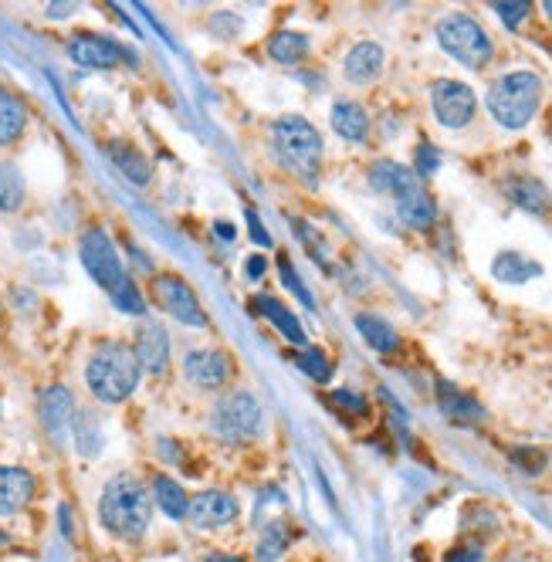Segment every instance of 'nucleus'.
<instances>
[{"label": "nucleus", "mask_w": 552, "mask_h": 562, "mask_svg": "<svg viewBox=\"0 0 552 562\" xmlns=\"http://www.w3.org/2000/svg\"><path fill=\"white\" fill-rule=\"evenodd\" d=\"M492 11L502 17V24L508 30H515L518 24H523L529 14H532V4H526V0H515V4H492Z\"/></svg>", "instance_id": "36"}, {"label": "nucleus", "mask_w": 552, "mask_h": 562, "mask_svg": "<svg viewBox=\"0 0 552 562\" xmlns=\"http://www.w3.org/2000/svg\"><path fill=\"white\" fill-rule=\"evenodd\" d=\"M505 197L523 207L526 213H536V217H545L552 210V194L549 186L536 176H508L505 180Z\"/></svg>", "instance_id": "17"}, {"label": "nucleus", "mask_w": 552, "mask_h": 562, "mask_svg": "<svg viewBox=\"0 0 552 562\" xmlns=\"http://www.w3.org/2000/svg\"><path fill=\"white\" fill-rule=\"evenodd\" d=\"M295 363H298V369H302L312 383H329V380H332V363H329V356L319 353V350H302V353L295 356Z\"/></svg>", "instance_id": "33"}, {"label": "nucleus", "mask_w": 552, "mask_h": 562, "mask_svg": "<svg viewBox=\"0 0 552 562\" xmlns=\"http://www.w3.org/2000/svg\"><path fill=\"white\" fill-rule=\"evenodd\" d=\"M502 562H526V559H502Z\"/></svg>", "instance_id": "46"}, {"label": "nucleus", "mask_w": 552, "mask_h": 562, "mask_svg": "<svg viewBox=\"0 0 552 562\" xmlns=\"http://www.w3.org/2000/svg\"><path fill=\"white\" fill-rule=\"evenodd\" d=\"M27 130V109L17 99L0 102V146H14Z\"/></svg>", "instance_id": "31"}, {"label": "nucleus", "mask_w": 552, "mask_h": 562, "mask_svg": "<svg viewBox=\"0 0 552 562\" xmlns=\"http://www.w3.org/2000/svg\"><path fill=\"white\" fill-rule=\"evenodd\" d=\"M200 562H244L241 555H234V552H207Z\"/></svg>", "instance_id": "42"}, {"label": "nucleus", "mask_w": 552, "mask_h": 562, "mask_svg": "<svg viewBox=\"0 0 552 562\" xmlns=\"http://www.w3.org/2000/svg\"><path fill=\"white\" fill-rule=\"evenodd\" d=\"M72 417H75V396H72L69 387L54 383V387L41 390V396H38V420H41L45 433L51 437L54 444L65 441V433L72 427Z\"/></svg>", "instance_id": "12"}, {"label": "nucleus", "mask_w": 552, "mask_h": 562, "mask_svg": "<svg viewBox=\"0 0 552 562\" xmlns=\"http://www.w3.org/2000/svg\"><path fill=\"white\" fill-rule=\"evenodd\" d=\"M414 173L417 176H431V173H438V167H441V152L431 146V143H420L417 146V160H414Z\"/></svg>", "instance_id": "37"}, {"label": "nucleus", "mask_w": 552, "mask_h": 562, "mask_svg": "<svg viewBox=\"0 0 552 562\" xmlns=\"http://www.w3.org/2000/svg\"><path fill=\"white\" fill-rule=\"evenodd\" d=\"M329 403H332V407H340V414H349V417H366V414H370V403H366L353 390H335L329 396Z\"/></svg>", "instance_id": "35"}, {"label": "nucleus", "mask_w": 552, "mask_h": 562, "mask_svg": "<svg viewBox=\"0 0 552 562\" xmlns=\"http://www.w3.org/2000/svg\"><path fill=\"white\" fill-rule=\"evenodd\" d=\"M265 271H268V261H265V255H252L248 261H244V278H248V281H258V278H265Z\"/></svg>", "instance_id": "41"}, {"label": "nucleus", "mask_w": 552, "mask_h": 562, "mask_svg": "<svg viewBox=\"0 0 552 562\" xmlns=\"http://www.w3.org/2000/svg\"><path fill=\"white\" fill-rule=\"evenodd\" d=\"M492 274L499 281H508V285H523L529 278H539L542 274V265L526 258L523 252H502L495 261H492Z\"/></svg>", "instance_id": "27"}, {"label": "nucleus", "mask_w": 552, "mask_h": 562, "mask_svg": "<svg viewBox=\"0 0 552 562\" xmlns=\"http://www.w3.org/2000/svg\"><path fill=\"white\" fill-rule=\"evenodd\" d=\"M152 298H157V305L167 311L170 319H176L180 326L207 329V311L200 308V298L187 285V278H180L173 271L157 274V278H152Z\"/></svg>", "instance_id": "8"}, {"label": "nucleus", "mask_w": 552, "mask_h": 562, "mask_svg": "<svg viewBox=\"0 0 552 562\" xmlns=\"http://www.w3.org/2000/svg\"><path fill=\"white\" fill-rule=\"evenodd\" d=\"M65 51L78 69H88V72H109L122 65V61H133V51H126L106 35H96V30H78V35H72Z\"/></svg>", "instance_id": "10"}, {"label": "nucleus", "mask_w": 552, "mask_h": 562, "mask_svg": "<svg viewBox=\"0 0 552 562\" xmlns=\"http://www.w3.org/2000/svg\"><path fill=\"white\" fill-rule=\"evenodd\" d=\"M268 58L279 61V65H298V61L309 58V38L302 30H279L268 41Z\"/></svg>", "instance_id": "28"}, {"label": "nucleus", "mask_w": 552, "mask_h": 562, "mask_svg": "<svg viewBox=\"0 0 552 562\" xmlns=\"http://www.w3.org/2000/svg\"><path fill=\"white\" fill-rule=\"evenodd\" d=\"M213 231H218L224 241H234V228H228V224H218V228H213Z\"/></svg>", "instance_id": "43"}, {"label": "nucleus", "mask_w": 552, "mask_h": 562, "mask_svg": "<svg viewBox=\"0 0 552 562\" xmlns=\"http://www.w3.org/2000/svg\"><path fill=\"white\" fill-rule=\"evenodd\" d=\"M78 258H82V268L88 271V278L96 281L99 289H106V292H112L119 281L130 274L126 265H122V258H119V252H115L109 231L99 228V224H91V228L82 231Z\"/></svg>", "instance_id": "7"}, {"label": "nucleus", "mask_w": 552, "mask_h": 562, "mask_svg": "<svg viewBox=\"0 0 552 562\" xmlns=\"http://www.w3.org/2000/svg\"><path fill=\"white\" fill-rule=\"evenodd\" d=\"M542 102V78L536 72H508L488 88V112L502 130H526Z\"/></svg>", "instance_id": "4"}, {"label": "nucleus", "mask_w": 552, "mask_h": 562, "mask_svg": "<svg viewBox=\"0 0 552 562\" xmlns=\"http://www.w3.org/2000/svg\"><path fill=\"white\" fill-rule=\"evenodd\" d=\"M414 183H420V176L410 170V167H401V163H390V160H380L370 167V186L377 194H387V197H401L404 191H410Z\"/></svg>", "instance_id": "24"}, {"label": "nucleus", "mask_w": 552, "mask_h": 562, "mask_svg": "<svg viewBox=\"0 0 552 562\" xmlns=\"http://www.w3.org/2000/svg\"><path fill=\"white\" fill-rule=\"evenodd\" d=\"M8 99H14V96H11V91H8L4 85H0V102H8Z\"/></svg>", "instance_id": "44"}, {"label": "nucleus", "mask_w": 552, "mask_h": 562, "mask_svg": "<svg viewBox=\"0 0 552 562\" xmlns=\"http://www.w3.org/2000/svg\"><path fill=\"white\" fill-rule=\"evenodd\" d=\"M109 298H112V305H115L119 311H126V316H143V311H146V298H143L139 285L133 281V274L122 278L119 285L109 292Z\"/></svg>", "instance_id": "32"}, {"label": "nucleus", "mask_w": 552, "mask_h": 562, "mask_svg": "<svg viewBox=\"0 0 552 562\" xmlns=\"http://www.w3.org/2000/svg\"><path fill=\"white\" fill-rule=\"evenodd\" d=\"M279 271H282V285L305 305V308H316V298H312V292L305 289V281L298 278V271H295V265L289 261V255H282L279 258Z\"/></svg>", "instance_id": "34"}, {"label": "nucleus", "mask_w": 552, "mask_h": 562, "mask_svg": "<svg viewBox=\"0 0 552 562\" xmlns=\"http://www.w3.org/2000/svg\"><path fill=\"white\" fill-rule=\"evenodd\" d=\"M27 197V183L17 163L4 160L0 163V213H17Z\"/></svg>", "instance_id": "29"}, {"label": "nucleus", "mask_w": 552, "mask_h": 562, "mask_svg": "<svg viewBox=\"0 0 552 562\" xmlns=\"http://www.w3.org/2000/svg\"><path fill=\"white\" fill-rule=\"evenodd\" d=\"M244 217H248V228H252V237H255V244H261V247H271V234H268V231H265V224L258 221V213H255V210H248Z\"/></svg>", "instance_id": "40"}, {"label": "nucleus", "mask_w": 552, "mask_h": 562, "mask_svg": "<svg viewBox=\"0 0 552 562\" xmlns=\"http://www.w3.org/2000/svg\"><path fill=\"white\" fill-rule=\"evenodd\" d=\"M255 311H261V316L279 329L292 346H305V329L298 322L295 311H289V305H282L279 298H271V295H255Z\"/></svg>", "instance_id": "22"}, {"label": "nucleus", "mask_w": 552, "mask_h": 562, "mask_svg": "<svg viewBox=\"0 0 552 562\" xmlns=\"http://www.w3.org/2000/svg\"><path fill=\"white\" fill-rule=\"evenodd\" d=\"M241 515V505L231 491H221V488H207V491H197L191 498V509H187V522H194L204 533H218V528H228L234 525V518Z\"/></svg>", "instance_id": "11"}, {"label": "nucleus", "mask_w": 552, "mask_h": 562, "mask_svg": "<svg viewBox=\"0 0 552 562\" xmlns=\"http://www.w3.org/2000/svg\"><path fill=\"white\" fill-rule=\"evenodd\" d=\"M38 478L17 464H0V518H11L35 502Z\"/></svg>", "instance_id": "13"}, {"label": "nucleus", "mask_w": 552, "mask_h": 562, "mask_svg": "<svg viewBox=\"0 0 552 562\" xmlns=\"http://www.w3.org/2000/svg\"><path fill=\"white\" fill-rule=\"evenodd\" d=\"M438 403H441V414L454 424H478L484 420V411H481V403L465 393V390H457L454 383L441 380L438 383Z\"/></svg>", "instance_id": "21"}, {"label": "nucleus", "mask_w": 552, "mask_h": 562, "mask_svg": "<svg viewBox=\"0 0 552 562\" xmlns=\"http://www.w3.org/2000/svg\"><path fill=\"white\" fill-rule=\"evenodd\" d=\"M143 380L136 353L126 342H102L85 366L88 393L99 403H126Z\"/></svg>", "instance_id": "2"}, {"label": "nucleus", "mask_w": 552, "mask_h": 562, "mask_svg": "<svg viewBox=\"0 0 552 562\" xmlns=\"http://www.w3.org/2000/svg\"><path fill=\"white\" fill-rule=\"evenodd\" d=\"M133 353H136L143 372L160 377V372L167 369V363H170V335H167V329L157 326V322L139 326L136 342H133Z\"/></svg>", "instance_id": "15"}, {"label": "nucleus", "mask_w": 552, "mask_h": 562, "mask_svg": "<svg viewBox=\"0 0 552 562\" xmlns=\"http://www.w3.org/2000/svg\"><path fill=\"white\" fill-rule=\"evenodd\" d=\"M271 149L289 173H295L302 183H316L322 167V136L309 119L302 115H282L271 122Z\"/></svg>", "instance_id": "3"}, {"label": "nucleus", "mask_w": 552, "mask_h": 562, "mask_svg": "<svg viewBox=\"0 0 552 562\" xmlns=\"http://www.w3.org/2000/svg\"><path fill=\"white\" fill-rule=\"evenodd\" d=\"M356 329H359L366 346H370L373 353H380V356H390V353L401 350V335H396V329L387 319H380V316L359 311V316H356Z\"/></svg>", "instance_id": "25"}, {"label": "nucleus", "mask_w": 552, "mask_h": 562, "mask_svg": "<svg viewBox=\"0 0 552 562\" xmlns=\"http://www.w3.org/2000/svg\"><path fill=\"white\" fill-rule=\"evenodd\" d=\"M431 109L444 130H465L478 112V99H475L471 85L457 82V78H441L431 88Z\"/></svg>", "instance_id": "9"}, {"label": "nucleus", "mask_w": 552, "mask_h": 562, "mask_svg": "<svg viewBox=\"0 0 552 562\" xmlns=\"http://www.w3.org/2000/svg\"><path fill=\"white\" fill-rule=\"evenodd\" d=\"M149 494H152V509H160L170 522H187L191 494L183 491V485L176 478H170V475H152Z\"/></svg>", "instance_id": "18"}, {"label": "nucleus", "mask_w": 552, "mask_h": 562, "mask_svg": "<svg viewBox=\"0 0 552 562\" xmlns=\"http://www.w3.org/2000/svg\"><path fill=\"white\" fill-rule=\"evenodd\" d=\"M210 427L224 444H248L261 430V403L244 390L228 393L218 407H213Z\"/></svg>", "instance_id": "6"}, {"label": "nucleus", "mask_w": 552, "mask_h": 562, "mask_svg": "<svg viewBox=\"0 0 552 562\" xmlns=\"http://www.w3.org/2000/svg\"><path fill=\"white\" fill-rule=\"evenodd\" d=\"M383 48L377 41H359L349 54H346V78L353 85H373L383 72Z\"/></svg>", "instance_id": "20"}, {"label": "nucleus", "mask_w": 552, "mask_h": 562, "mask_svg": "<svg viewBox=\"0 0 552 562\" xmlns=\"http://www.w3.org/2000/svg\"><path fill=\"white\" fill-rule=\"evenodd\" d=\"M149 522H152L149 488L130 472L112 475L99 494V525L119 542H139L149 533Z\"/></svg>", "instance_id": "1"}, {"label": "nucleus", "mask_w": 552, "mask_h": 562, "mask_svg": "<svg viewBox=\"0 0 552 562\" xmlns=\"http://www.w3.org/2000/svg\"><path fill=\"white\" fill-rule=\"evenodd\" d=\"M332 130L335 136H343L349 143H366V136H370V115H366V109L359 102H335L332 106Z\"/></svg>", "instance_id": "23"}, {"label": "nucleus", "mask_w": 552, "mask_h": 562, "mask_svg": "<svg viewBox=\"0 0 552 562\" xmlns=\"http://www.w3.org/2000/svg\"><path fill=\"white\" fill-rule=\"evenodd\" d=\"M292 546V528L285 518H271L261 525L258 542H255V559L258 562H279Z\"/></svg>", "instance_id": "26"}, {"label": "nucleus", "mask_w": 552, "mask_h": 562, "mask_svg": "<svg viewBox=\"0 0 552 562\" xmlns=\"http://www.w3.org/2000/svg\"><path fill=\"white\" fill-rule=\"evenodd\" d=\"M393 204H396V213H401V221L414 231H431L438 221V204L424 191V183H414L410 191L393 197Z\"/></svg>", "instance_id": "16"}, {"label": "nucleus", "mask_w": 552, "mask_h": 562, "mask_svg": "<svg viewBox=\"0 0 552 562\" xmlns=\"http://www.w3.org/2000/svg\"><path fill=\"white\" fill-rule=\"evenodd\" d=\"M512 461L523 467L526 475H539L542 467H545V454L542 451H532V448H515L512 451Z\"/></svg>", "instance_id": "38"}, {"label": "nucleus", "mask_w": 552, "mask_h": 562, "mask_svg": "<svg viewBox=\"0 0 552 562\" xmlns=\"http://www.w3.org/2000/svg\"><path fill=\"white\" fill-rule=\"evenodd\" d=\"M183 372L200 390H221L231 380V359L221 350H194L183 359Z\"/></svg>", "instance_id": "14"}, {"label": "nucleus", "mask_w": 552, "mask_h": 562, "mask_svg": "<svg viewBox=\"0 0 552 562\" xmlns=\"http://www.w3.org/2000/svg\"><path fill=\"white\" fill-rule=\"evenodd\" d=\"M542 11H545V17L552 21V0H545V4H542Z\"/></svg>", "instance_id": "45"}, {"label": "nucleus", "mask_w": 552, "mask_h": 562, "mask_svg": "<svg viewBox=\"0 0 552 562\" xmlns=\"http://www.w3.org/2000/svg\"><path fill=\"white\" fill-rule=\"evenodd\" d=\"M109 160L112 167L126 176L136 186H146L152 180V163L146 160V152L139 146H133L130 139H112L109 143Z\"/></svg>", "instance_id": "19"}, {"label": "nucleus", "mask_w": 552, "mask_h": 562, "mask_svg": "<svg viewBox=\"0 0 552 562\" xmlns=\"http://www.w3.org/2000/svg\"><path fill=\"white\" fill-rule=\"evenodd\" d=\"M438 41L457 61V65H465L471 72L484 69L495 54V45H492V38H488V30L471 14H462V11L441 17Z\"/></svg>", "instance_id": "5"}, {"label": "nucleus", "mask_w": 552, "mask_h": 562, "mask_svg": "<svg viewBox=\"0 0 552 562\" xmlns=\"http://www.w3.org/2000/svg\"><path fill=\"white\" fill-rule=\"evenodd\" d=\"M72 437H75V448L82 457H96L102 451V427L99 417L88 414V411H75L72 417Z\"/></svg>", "instance_id": "30"}, {"label": "nucleus", "mask_w": 552, "mask_h": 562, "mask_svg": "<svg viewBox=\"0 0 552 562\" xmlns=\"http://www.w3.org/2000/svg\"><path fill=\"white\" fill-rule=\"evenodd\" d=\"M481 559H484V552L478 542H462V546H451L441 562H481Z\"/></svg>", "instance_id": "39"}]
</instances>
